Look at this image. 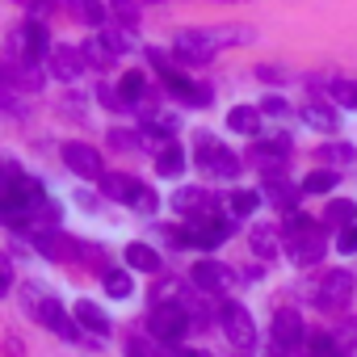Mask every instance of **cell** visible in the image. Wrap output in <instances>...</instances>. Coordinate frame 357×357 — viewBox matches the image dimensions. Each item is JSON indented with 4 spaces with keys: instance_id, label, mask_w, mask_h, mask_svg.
<instances>
[{
    "instance_id": "cell-9",
    "label": "cell",
    "mask_w": 357,
    "mask_h": 357,
    "mask_svg": "<svg viewBox=\"0 0 357 357\" xmlns=\"http://www.w3.org/2000/svg\"><path fill=\"white\" fill-rule=\"evenodd\" d=\"M63 164L76 172V176H84V181H101L105 176V160L97 155V147H89V143H63Z\"/></svg>"
},
{
    "instance_id": "cell-36",
    "label": "cell",
    "mask_w": 357,
    "mask_h": 357,
    "mask_svg": "<svg viewBox=\"0 0 357 357\" xmlns=\"http://www.w3.org/2000/svg\"><path fill=\"white\" fill-rule=\"evenodd\" d=\"M97 97H101V105H105V109H126L122 93H118V89H109V84H97Z\"/></svg>"
},
{
    "instance_id": "cell-26",
    "label": "cell",
    "mask_w": 357,
    "mask_h": 357,
    "mask_svg": "<svg viewBox=\"0 0 357 357\" xmlns=\"http://www.w3.org/2000/svg\"><path fill=\"white\" fill-rule=\"evenodd\" d=\"M80 55H84V63H93V68H109V63H114V51H109L105 38H89Z\"/></svg>"
},
{
    "instance_id": "cell-6",
    "label": "cell",
    "mask_w": 357,
    "mask_h": 357,
    "mask_svg": "<svg viewBox=\"0 0 357 357\" xmlns=\"http://www.w3.org/2000/svg\"><path fill=\"white\" fill-rule=\"evenodd\" d=\"M194 147H198V164L206 168V172H215V176H240V168H244V160L231 151V147H223V143H215L211 135H194Z\"/></svg>"
},
{
    "instance_id": "cell-29",
    "label": "cell",
    "mask_w": 357,
    "mask_h": 357,
    "mask_svg": "<svg viewBox=\"0 0 357 357\" xmlns=\"http://www.w3.org/2000/svg\"><path fill=\"white\" fill-rule=\"evenodd\" d=\"M332 185H336V172H332V168H315V172H307L303 194H328Z\"/></svg>"
},
{
    "instance_id": "cell-16",
    "label": "cell",
    "mask_w": 357,
    "mask_h": 357,
    "mask_svg": "<svg viewBox=\"0 0 357 357\" xmlns=\"http://www.w3.org/2000/svg\"><path fill=\"white\" fill-rule=\"evenodd\" d=\"M72 315H76V324L84 328V332H93V336H109V315L97 307V303H89V298H80L76 307H72Z\"/></svg>"
},
{
    "instance_id": "cell-20",
    "label": "cell",
    "mask_w": 357,
    "mask_h": 357,
    "mask_svg": "<svg viewBox=\"0 0 357 357\" xmlns=\"http://www.w3.org/2000/svg\"><path fill=\"white\" fill-rule=\"evenodd\" d=\"M315 155H319V164H324V168H332V172H336V168H344V164H353V155H357V147H353V143H324V147H319Z\"/></svg>"
},
{
    "instance_id": "cell-34",
    "label": "cell",
    "mask_w": 357,
    "mask_h": 357,
    "mask_svg": "<svg viewBox=\"0 0 357 357\" xmlns=\"http://www.w3.org/2000/svg\"><path fill=\"white\" fill-rule=\"evenodd\" d=\"M109 147H118V151H139V147H143V139H139V135H130V130H109Z\"/></svg>"
},
{
    "instance_id": "cell-7",
    "label": "cell",
    "mask_w": 357,
    "mask_h": 357,
    "mask_svg": "<svg viewBox=\"0 0 357 357\" xmlns=\"http://www.w3.org/2000/svg\"><path fill=\"white\" fill-rule=\"evenodd\" d=\"M353 298V273L349 269H328L315 286V307L319 311H344Z\"/></svg>"
},
{
    "instance_id": "cell-5",
    "label": "cell",
    "mask_w": 357,
    "mask_h": 357,
    "mask_svg": "<svg viewBox=\"0 0 357 357\" xmlns=\"http://www.w3.org/2000/svg\"><path fill=\"white\" fill-rule=\"evenodd\" d=\"M219 328L223 336L236 344V349H252L257 344V324H252V311L236 298H223L219 303Z\"/></svg>"
},
{
    "instance_id": "cell-39",
    "label": "cell",
    "mask_w": 357,
    "mask_h": 357,
    "mask_svg": "<svg viewBox=\"0 0 357 357\" xmlns=\"http://www.w3.org/2000/svg\"><path fill=\"white\" fill-rule=\"evenodd\" d=\"M336 248H340V252H357V227H340Z\"/></svg>"
},
{
    "instance_id": "cell-35",
    "label": "cell",
    "mask_w": 357,
    "mask_h": 357,
    "mask_svg": "<svg viewBox=\"0 0 357 357\" xmlns=\"http://www.w3.org/2000/svg\"><path fill=\"white\" fill-rule=\"evenodd\" d=\"M311 357H336V340H332L328 332L311 336Z\"/></svg>"
},
{
    "instance_id": "cell-8",
    "label": "cell",
    "mask_w": 357,
    "mask_h": 357,
    "mask_svg": "<svg viewBox=\"0 0 357 357\" xmlns=\"http://www.w3.org/2000/svg\"><path fill=\"white\" fill-rule=\"evenodd\" d=\"M248 155H252V168L265 176V181H278V176L290 168V139H278V143H257Z\"/></svg>"
},
{
    "instance_id": "cell-37",
    "label": "cell",
    "mask_w": 357,
    "mask_h": 357,
    "mask_svg": "<svg viewBox=\"0 0 357 357\" xmlns=\"http://www.w3.org/2000/svg\"><path fill=\"white\" fill-rule=\"evenodd\" d=\"M9 286H13V261H9L5 252H0V298L9 294Z\"/></svg>"
},
{
    "instance_id": "cell-22",
    "label": "cell",
    "mask_w": 357,
    "mask_h": 357,
    "mask_svg": "<svg viewBox=\"0 0 357 357\" xmlns=\"http://www.w3.org/2000/svg\"><path fill=\"white\" fill-rule=\"evenodd\" d=\"M172 206L181 211V215H194V211H211L215 202H211L206 190H176V194H172Z\"/></svg>"
},
{
    "instance_id": "cell-30",
    "label": "cell",
    "mask_w": 357,
    "mask_h": 357,
    "mask_svg": "<svg viewBox=\"0 0 357 357\" xmlns=\"http://www.w3.org/2000/svg\"><path fill=\"white\" fill-rule=\"evenodd\" d=\"M257 206H261V194H252V190H240V194H231V202H227V211H231V215H240V219H244V215H252Z\"/></svg>"
},
{
    "instance_id": "cell-18",
    "label": "cell",
    "mask_w": 357,
    "mask_h": 357,
    "mask_svg": "<svg viewBox=\"0 0 357 357\" xmlns=\"http://www.w3.org/2000/svg\"><path fill=\"white\" fill-rule=\"evenodd\" d=\"M227 126L236 135H257L261 130V109L257 105H231L227 109Z\"/></svg>"
},
{
    "instance_id": "cell-4",
    "label": "cell",
    "mask_w": 357,
    "mask_h": 357,
    "mask_svg": "<svg viewBox=\"0 0 357 357\" xmlns=\"http://www.w3.org/2000/svg\"><path fill=\"white\" fill-rule=\"evenodd\" d=\"M43 286H26V298L34 303V311H38V319L55 332V336H63V340H80V324H76V315H68V307L59 303V298H43L38 294Z\"/></svg>"
},
{
    "instance_id": "cell-38",
    "label": "cell",
    "mask_w": 357,
    "mask_h": 357,
    "mask_svg": "<svg viewBox=\"0 0 357 357\" xmlns=\"http://www.w3.org/2000/svg\"><path fill=\"white\" fill-rule=\"evenodd\" d=\"M261 114H273V118H286V114H290V105H286L282 97H265V101H261Z\"/></svg>"
},
{
    "instance_id": "cell-2",
    "label": "cell",
    "mask_w": 357,
    "mask_h": 357,
    "mask_svg": "<svg viewBox=\"0 0 357 357\" xmlns=\"http://www.w3.org/2000/svg\"><path fill=\"white\" fill-rule=\"evenodd\" d=\"M282 244H286V257L294 265H315L324 257V231L315 219L307 215H286L282 223Z\"/></svg>"
},
{
    "instance_id": "cell-3",
    "label": "cell",
    "mask_w": 357,
    "mask_h": 357,
    "mask_svg": "<svg viewBox=\"0 0 357 357\" xmlns=\"http://www.w3.org/2000/svg\"><path fill=\"white\" fill-rule=\"evenodd\" d=\"M147 324H151V336L155 340H164V344H176L190 328H194V319H190V311H185V303L181 298H168V303H155L151 307V315H147Z\"/></svg>"
},
{
    "instance_id": "cell-33",
    "label": "cell",
    "mask_w": 357,
    "mask_h": 357,
    "mask_svg": "<svg viewBox=\"0 0 357 357\" xmlns=\"http://www.w3.org/2000/svg\"><path fill=\"white\" fill-rule=\"evenodd\" d=\"M76 13H80L89 26H105V9L97 5V0H76Z\"/></svg>"
},
{
    "instance_id": "cell-24",
    "label": "cell",
    "mask_w": 357,
    "mask_h": 357,
    "mask_svg": "<svg viewBox=\"0 0 357 357\" xmlns=\"http://www.w3.org/2000/svg\"><path fill=\"white\" fill-rule=\"evenodd\" d=\"M101 282H105V294H109V298H130V294H135V286H130V273H126V269H105V273H101Z\"/></svg>"
},
{
    "instance_id": "cell-41",
    "label": "cell",
    "mask_w": 357,
    "mask_h": 357,
    "mask_svg": "<svg viewBox=\"0 0 357 357\" xmlns=\"http://www.w3.org/2000/svg\"><path fill=\"white\" fill-rule=\"evenodd\" d=\"M176 357H211V353H202V349H181Z\"/></svg>"
},
{
    "instance_id": "cell-32",
    "label": "cell",
    "mask_w": 357,
    "mask_h": 357,
    "mask_svg": "<svg viewBox=\"0 0 357 357\" xmlns=\"http://www.w3.org/2000/svg\"><path fill=\"white\" fill-rule=\"evenodd\" d=\"M332 101H340V105H349V109H357V84H349V80H336L332 89Z\"/></svg>"
},
{
    "instance_id": "cell-13",
    "label": "cell",
    "mask_w": 357,
    "mask_h": 357,
    "mask_svg": "<svg viewBox=\"0 0 357 357\" xmlns=\"http://www.w3.org/2000/svg\"><path fill=\"white\" fill-rule=\"evenodd\" d=\"M47 63H51V76L55 80H76L80 72H84V55L76 51V47H51V55H47Z\"/></svg>"
},
{
    "instance_id": "cell-25",
    "label": "cell",
    "mask_w": 357,
    "mask_h": 357,
    "mask_svg": "<svg viewBox=\"0 0 357 357\" xmlns=\"http://www.w3.org/2000/svg\"><path fill=\"white\" fill-rule=\"evenodd\" d=\"M109 17H118L122 30L139 26V0H109Z\"/></svg>"
},
{
    "instance_id": "cell-28",
    "label": "cell",
    "mask_w": 357,
    "mask_h": 357,
    "mask_svg": "<svg viewBox=\"0 0 357 357\" xmlns=\"http://www.w3.org/2000/svg\"><path fill=\"white\" fill-rule=\"evenodd\" d=\"M298 194H303V190H294L290 181H282V176H278V181H269V202L282 206V211H290V206L298 202Z\"/></svg>"
},
{
    "instance_id": "cell-12",
    "label": "cell",
    "mask_w": 357,
    "mask_h": 357,
    "mask_svg": "<svg viewBox=\"0 0 357 357\" xmlns=\"http://www.w3.org/2000/svg\"><path fill=\"white\" fill-rule=\"evenodd\" d=\"M298 344H303V319H298V311H278L273 315V349L290 353Z\"/></svg>"
},
{
    "instance_id": "cell-10",
    "label": "cell",
    "mask_w": 357,
    "mask_h": 357,
    "mask_svg": "<svg viewBox=\"0 0 357 357\" xmlns=\"http://www.w3.org/2000/svg\"><path fill=\"white\" fill-rule=\"evenodd\" d=\"M190 282H194L202 294H223V290H231L236 273H231L227 265H219V261H194V269H190Z\"/></svg>"
},
{
    "instance_id": "cell-43",
    "label": "cell",
    "mask_w": 357,
    "mask_h": 357,
    "mask_svg": "<svg viewBox=\"0 0 357 357\" xmlns=\"http://www.w3.org/2000/svg\"><path fill=\"white\" fill-rule=\"evenodd\" d=\"M151 5H160V0H151Z\"/></svg>"
},
{
    "instance_id": "cell-40",
    "label": "cell",
    "mask_w": 357,
    "mask_h": 357,
    "mask_svg": "<svg viewBox=\"0 0 357 357\" xmlns=\"http://www.w3.org/2000/svg\"><path fill=\"white\" fill-rule=\"evenodd\" d=\"M155 206H160V202H155V194H151V190H143V194H139V202H135V211H143V215H155Z\"/></svg>"
},
{
    "instance_id": "cell-1",
    "label": "cell",
    "mask_w": 357,
    "mask_h": 357,
    "mask_svg": "<svg viewBox=\"0 0 357 357\" xmlns=\"http://www.w3.org/2000/svg\"><path fill=\"white\" fill-rule=\"evenodd\" d=\"M252 30H236V26H211V30H181L176 34V59L185 63H211L223 47H244L252 43Z\"/></svg>"
},
{
    "instance_id": "cell-21",
    "label": "cell",
    "mask_w": 357,
    "mask_h": 357,
    "mask_svg": "<svg viewBox=\"0 0 357 357\" xmlns=\"http://www.w3.org/2000/svg\"><path fill=\"white\" fill-rule=\"evenodd\" d=\"M353 219H357V206H353L349 198H332V202L324 206V223H328V227H353Z\"/></svg>"
},
{
    "instance_id": "cell-31",
    "label": "cell",
    "mask_w": 357,
    "mask_h": 357,
    "mask_svg": "<svg viewBox=\"0 0 357 357\" xmlns=\"http://www.w3.org/2000/svg\"><path fill=\"white\" fill-rule=\"evenodd\" d=\"M126 357H176V353H164V349H155L147 336H130V340H126Z\"/></svg>"
},
{
    "instance_id": "cell-17",
    "label": "cell",
    "mask_w": 357,
    "mask_h": 357,
    "mask_svg": "<svg viewBox=\"0 0 357 357\" xmlns=\"http://www.w3.org/2000/svg\"><path fill=\"white\" fill-rule=\"evenodd\" d=\"M126 265L130 269H139V273H155L160 269V252L151 248V244H143V240H135V244H126Z\"/></svg>"
},
{
    "instance_id": "cell-42",
    "label": "cell",
    "mask_w": 357,
    "mask_h": 357,
    "mask_svg": "<svg viewBox=\"0 0 357 357\" xmlns=\"http://www.w3.org/2000/svg\"><path fill=\"white\" fill-rule=\"evenodd\" d=\"M219 5H244V0H219Z\"/></svg>"
},
{
    "instance_id": "cell-14",
    "label": "cell",
    "mask_w": 357,
    "mask_h": 357,
    "mask_svg": "<svg viewBox=\"0 0 357 357\" xmlns=\"http://www.w3.org/2000/svg\"><path fill=\"white\" fill-rule=\"evenodd\" d=\"M17 43H22V59H26V63H30V59L51 55V34H47V26H43V22H26V26H22V34H17Z\"/></svg>"
},
{
    "instance_id": "cell-15",
    "label": "cell",
    "mask_w": 357,
    "mask_h": 357,
    "mask_svg": "<svg viewBox=\"0 0 357 357\" xmlns=\"http://www.w3.org/2000/svg\"><path fill=\"white\" fill-rule=\"evenodd\" d=\"M248 244H252V257H265V261H273L286 248L282 244V227H273V223H257L252 236H248Z\"/></svg>"
},
{
    "instance_id": "cell-23",
    "label": "cell",
    "mask_w": 357,
    "mask_h": 357,
    "mask_svg": "<svg viewBox=\"0 0 357 357\" xmlns=\"http://www.w3.org/2000/svg\"><path fill=\"white\" fill-rule=\"evenodd\" d=\"M155 172H160V176H181V172H185V151H181V147H164V151L155 155Z\"/></svg>"
},
{
    "instance_id": "cell-11",
    "label": "cell",
    "mask_w": 357,
    "mask_h": 357,
    "mask_svg": "<svg viewBox=\"0 0 357 357\" xmlns=\"http://www.w3.org/2000/svg\"><path fill=\"white\" fill-rule=\"evenodd\" d=\"M143 190H147V185L139 181V176H130V172H105V176H101V194H105L109 202H126V206H135Z\"/></svg>"
},
{
    "instance_id": "cell-27",
    "label": "cell",
    "mask_w": 357,
    "mask_h": 357,
    "mask_svg": "<svg viewBox=\"0 0 357 357\" xmlns=\"http://www.w3.org/2000/svg\"><path fill=\"white\" fill-rule=\"evenodd\" d=\"M118 93H122V101H126V105L143 101V93H147V76H143V72H126V76H122V84H118Z\"/></svg>"
},
{
    "instance_id": "cell-19",
    "label": "cell",
    "mask_w": 357,
    "mask_h": 357,
    "mask_svg": "<svg viewBox=\"0 0 357 357\" xmlns=\"http://www.w3.org/2000/svg\"><path fill=\"white\" fill-rule=\"evenodd\" d=\"M298 114H303V122L315 126V130H336V126H340V122H336V109H332V105H319V101H307Z\"/></svg>"
}]
</instances>
